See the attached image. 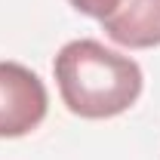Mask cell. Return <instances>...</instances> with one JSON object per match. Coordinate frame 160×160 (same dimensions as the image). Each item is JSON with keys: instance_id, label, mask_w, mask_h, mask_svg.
Instances as JSON below:
<instances>
[{"instance_id": "1", "label": "cell", "mask_w": 160, "mask_h": 160, "mask_svg": "<svg viewBox=\"0 0 160 160\" xmlns=\"http://www.w3.org/2000/svg\"><path fill=\"white\" fill-rule=\"evenodd\" d=\"M52 74L68 111L86 120L117 117L142 96V68L136 59L99 40L65 43L52 62Z\"/></svg>"}, {"instance_id": "3", "label": "cell", "mask_w": 160, "mask_h": 160, "mask_svg": "<svg viewBox=\"0 0 160 160\" xmlns=\"http://www.w3.org/2000/svg\"><path fill=\"white\" fill-rule=\"evenodd\" d=\"M105 34L129 49L160 46V0H123L117 9L102 19Z\"/></svg>"}, {"instance_id": "4", "label": "cell", "mask_w": 160, "mask_h": 160, "mask_svg": "<svg viewBox=\"0 0 160 160\" xmlns=\"http://www.w3.org/2000/svg\"><path fill=\"white\" fill-rule=\"evenodd\" d=\"M123 0H71V6L74 9H80L83 16H92V19H108L114 9H117Z\"/></svg>"}, {"instance_id": "2", "label": "cell", "mask_w": 160, "mask_h": 160, "mask_svg": "<svg viewBox=\"0 0 160 160\" xmlns=\"http://www.w3.org/2000/svg\"><path fill=\"white\" fill-rule=\"evenodd\" d=\"M49 108L43 80L19 62H0V139L34 132Z\"/></svg>"}]
</instances>
